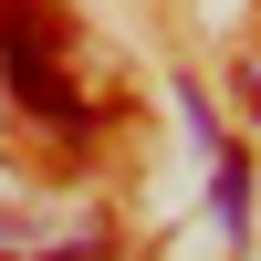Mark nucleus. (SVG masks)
Returning <instances> with one entry per match:
<instances>
[{
  "label": "nucleus",
  "mask_w": 261,
  "mask_h": 261,
  "mask_svg": "<svg viewBox=\"0 0 261 261\" xmlns=\"http://www.w3.org/2000/svg\"><path fill=\"white\" fill-rule=\"evenodd\" d=\"M0 73H11V94L32 105L42 125H84V94H73L63 73H53V63H32V53H0Z\"/></svg>",
  "instance_id": "obj_1"
},
{
  "label": "nucleus",
  "mask_w": 261,
  "mask_h": 261,
  "mask_svg": "<svg viewBox=\"0 0 261 261\" xmlns=\"http://www.w3.org/2000/svg\"><path fill=\"white\" fill-rule=\"evenodd\" d=\"M0 53L53 63V53H63V21H53V11H0Z\"/></svg>",
  "instance_id": "obj_2"
},
{
  "label": "nucleus",
  "mask_w": 261,
  "mask_h": 261,
  "mask_svg": "<svg viewBox=\"0 0 261 261\" xmlns=\"http://www.w3.org/2000/svg\"><path fill=\"white\" fill-rule=\"evenodd\" d=\"M251 220V178H241V157H220V230H241Z\"/></svg>",
  "instance_id": "obj_3"
},
{
  "label": "nucleus",
  "mask_w": 261,
  "mask_h": 261,
  "mask_svg": "<svg viewBox=\"0 0 261 261\" xmlns=\"http://www.w3.org/2000/svg\"><path fill=\"white\" fill-rule=\"evenodd\" d=\"M241 94H251V125H261V63H251V73H241Z\"/></svg>",
  "instance_id": "obj_4"
},
{
  "label": "nucleus",
  "mask_w": 261,
  "mask_h": 261,
  "mask_svg": "<svg viewBox=\"0 0 261 261\" xmlns=\"http://www.w3.org/2000/svg\"><path fill=\"white\" fill-rule=\"evenodd\" d=\"M42 261H84V251H42Z\"/></svg>",
  "instance_id": "obj_5"
}]
</instances>
